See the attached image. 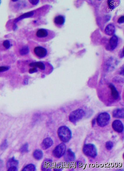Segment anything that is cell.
<instances>
[{
	"mask_svg": "<svg viewBox=\"0 0 124 171\" xmlns=\"http://www.w3.org/2000/svg\"><path fill=\"white\" fill-rule=\"evenodd\" d=\"M56 35L54 31L44 28H37L31 30L27 34L29 39L41 43L50 41L55 37Z\"/></svg>",
	"mask_w": 124,
	"mask_h": 171,
	"instance_id": "6da1fadb",
	"label": "cell"
},
{
	"mask_svg": "<svg viewBox=\"0 0 124 171\" xmlns=\"http://www.w3.org/2000/svg\"><path fill=\"white\" fill-rule=\"evenodd\" d=\"M50 7L49 5H45L33 11L26 13L14 19L13 22L16 24L17 23L25 19L44 16L49 12Z\"/></svg>",
	"mask_w": 124,
	"mask_h": 171,
	"instance_id": "7a4b0ae2",
	"label": "cell"
},
{
	"mask_svg": "<svg viewBox=\"0 0 124 171\" xmlns=\"http://www.w3.org/2000/svg\"><path fill=\"white\" fill-rule=\"evenodd\" d=\"M28 43L29 47L31 48L33 53L37 58L42 59L46 57L48 50L45 46L40 45L31 40H29Z\"/></svg>",
	"mask_w": 124,
	"mask_h": 171,
	"instance_id": "3957f363",
	"label": "cell"
},
{
	"mask_svg": "<svg viewBox=\"0 0 124 171\" xmlns=\"http://www.w3.org/2000/svg\"><path fill=\"white\" fill-rule=\"evenodd\" d=\"M58 136L61 141L63 143L69 142L72 137V132L70 129L66 126L60 127L58 130Z\"/></svg>",
	"mask_w": 124,
	"mask_h": 171,
	"instance_id": "277c9868",
	"label": "cell"
},
{
	"mask_svg": "<svg viewBox=\"0 0 124 171\" xmlns=\"http://www.w3.org/2000/svg\"><path fill=\"white\" fill-rule=\"evenodd\" d=\"M83 152L85 155L88 157L95 158L98 155V151L95 145L88 144L84 145L83 148Z\"/></svg>",
	"mask_w": 124,
	"mask_h": 171,
	"instance_id": "5b68a950",
	"label": "cell"
},
{
	"mask_svg": "<svg viewBox=\"0 0 124 171\" xmlns=\"http://www.w3.org/2000/svg\"><path fill=\"white\" fill-rule=\"evenodd\" d=\"M85 114V112L82 109H79L73 111L69 116V121L73 124H76L82 119Z\"/></svg>",
	"mask_w": 124,
	"mask_h": 171,
	"instance_id": "8992f818",
	"label": "cell"
},
{
	"mask_svg": "<svg viewBox=\"0 0 124 171\" xmlns=\"http://www.w3.org/2000/svg\"><path fill=\"white\" fill-rule=\"evenodd\" d=\"M111 117L107 112H103L99 115L97 119V124L99 126L104 127L107 125L110 121Z\"/></svg>",
	"mask_w": 124,
	"mask_h": 171,
	"instance_id": "52a82bcc",
	"label": "cell"
},
{
	"mask_svg": "<svg viewBox=\"0 0 124 171\" xmlns=\"http://www.w3.org/2000/svg\"><path fill=\"white\" fill-rule=\"evenodd\" d=\"M12 4V9L15 12H19L24 8L29 6V2L26 1H11Z\"/></svg>",
	"mask_w": 124,
	"mask_h": 171,
	"instance_id": "ba28073f",
	"label": "cell"
},
{
	"mask_svg": "<svg viewBox=\"0 0 124 171\" xmlns=\"http://www.w3.org/2000/svg\"><path fill=\"white\" fill-rule=\"evenodd\" d=\"M66 150V146L64 143H62L58 145L53 151V155L55 158H60L64 155Z\"/></svg>",
	"mask_w": 124,
	"mask_h": 171,
	"instance_id": "9c48e42d",
	"label": "cell"
},
{
	"mask_svg": "<svg viewBox=\"0 0 124 171\" xmlns=\"http://www.w3.org/2000/svg\"><path fill=\"white\" fill-rule=\"evenodd\" d=\"M54 23L55 26L58 28L62 27L65 21V17L64 15L58 14L54 18Z\"/></svg>",
	"mask_w": 124,
	"mask_h": 171,
	"instance_id": "30bf717a",
	"label": "cell"
},
{
	"mask_svg": "<svg viewBox=\"0 0 124 171\" xmlns=\"http://www.w3.org/2000/svg\"><path fill=\"white\" fill-rule=\"evenodd\" d=\"M17 45L18 48L19 54L22 56H26L29 54L30 52V48L29 45L25 44L22 42L19 43Z\"/></svg>",
	"mask_w": 124,
	"mask_h": 171,
	"instance_id": "8fae6325",
	"label": "cell"
},
{
	"mask_svg": "<svg viewBox=\"0 0 124 171\" xmlns=\"http://www.w3.org/2000/svg\"><path fill=\"white\" fill-rule=\"evenodd\" d=\"M112 127L115 131L118 133H121L123 131V125L120 120H116L112 122Z\"/></svg>",
	"mask_w": 124,
	"mask_h": 171,
	"instance_id": "7c38bea8",
	"label": "cell"
},
{
	"mask_svg": "<svg viewBox=\"0 0 124 171\" xmlns=\"http://www.w3.org/2000/svg\"><path fill=\"white\" fill-rule=\"evenodd\" d=\"M64 155V159L65 161L72 162L75 160V154L70 149H68Z\"/></svg>",
	"mask_w": 124,
	"mask_h": 171,
	"instance_id": "4fadbf2b",
	"label": "cell"
},
{
	"mask_svg": "<svg viewBox=\"0 0 124 171\" xmlns=\"http://www.w3.org/2000/svg\"><path fill=\"white\" fill-rule=\"evenodd\" d=\"M53 144L54 141L51 138L47 137L43 140L41 146L43 149L45 150L49 148L52 146Z\"/></svg>",
	"mask_w": 124,
	"mask_h": 171,
	"instance_id": "5bb4252c",
	"label": "cell"
},
{
	"mask_svg": "<svg viewBox=\"0 0 124 171\" xmlns=\"http://www.w3.org/2000/svg\"><path fill=\"white\" fill-rule=\"evenodd\" d=\"M29 65L30 67L36 68L42 71H45L46 69V65L44 62H32L29 64Z\"/></svg>",
	"mask_w": 124,
	"mask_h": 171,
	"instance_id": "9a60e30c",
	"label": "cell"
},
{
	"mask_svg": "<svg viewBox=\"0 0 124 171\" xmlns=\"http://www.w3.org/2000/svg\"><path fill=\"white\" fill-rule=\"evenodd\" d=\"M109 44L110 50H114L117 48L118 44V38L117 36L114 35L111 38Z\"/></svg>",
	"mask_w": 124,
	"mask_h": 171,
	"instance_id": "2e32d148",
	"label": "cell"
},
{
	"mask_svg": "<svg viewBox=\"0 0 124 171\" xmlns=\"http://www.w3.org/2000/svg\"><path fill=\"white\" fill-rule=\"evenodd\" d=\"M114 118L123 119L124 118V109L118 108L115 109L112 113Z\"/></svg>",
	"mask_w": 124,
	"mask_h": 171,
	"instance_id": "e0dca14e",
	"label": "cell"
},
{
	"mask_svg": "<svg viewBox=\"0 0 124 171\" xmlns=\"http://www.w3.org/2000/svg\"><path fill=\"white\" fill-rule=\"evenodd\" d=\"M51 160L47 159L45 160L42 163L41 169L42 171H50L51 170Z\"/></svg>",
	"mask_w": 124,
	"mask_h": 171,
	"instance_id": "ac0fdd59",
	"label": "cell"
},
{
	"mask_svg": "<svg viewBox=\"0 0 124 171\" xmlns=\"http://www.w3.org/2000/svg\"><path fill=\"white\" fill-rule=\"evenodd\" d=\"M19 165V161L15 159L14 157H13L8 161L7 163L6 167L8 169L9 168L13 166L18 167Z\"/></svg>",
	"mask_w": 124,
	"mask_h": 171,
	"instance_id": "d6986e66",
	"label": "cell"
},
{
	"mask_svg": "<svg viewBox=\"0 0 124 171\" xmlns=\"http://www.w3.org/2000/svg\"><path fill=\"white\" fill-rule=\"evenodd\" d=\"M33 155L35 160H39L42 159L44 156V154L41 150L36 149L33 153Z\"/></svg>",
	"mask_w": 124,
	"mask_h": 171,
	"instance_id": "ffe728a7",
	"label": "cell"
},
{
	"mask_svg": "<svg viewBox=\"0 0 124 171\" xmlns=\"http://www.w3.org/2000/svg\"><path fill=\"white\" fill-rule=\"evenodd\" d=\"M109 87L111 89V94L113 98L115 100H117L119 97V94L118 92L114 86L113 84H110L109 85Z\"/></svg>",
	"mask_w": 124,
	"mask_h": 171,
	"instance_id": "44dd1931",
	"label": "cell"
},
{
	"mask_svg": "<svg viewBox=\"0 0 124 171\" xmlns=\"http://www.w3.org/2000/svg\"><path fill=\"white\" fill-rule=\"evenodd\" d=\"M115 32V27L114 25L112 24H110L107 25L105 30V33L106 34L111 35L114 34Z\"/></svg>",
	"mask_w": 124,
	"mask_h": 171,
	"instance_id": "7402d4cb",
	"label": "cell"
},
{
	"mask_svg": "<svg viewBox=\"0 0 124 171\" xmlns=\"http://www.w3.org/2000/svg\"><path fill=\"white\" fill-rule=\"evenodd\" d=\"M36 170V166L33 164H29L26 166L22 171H35Z\"/></svg>",
	"mask_w": 124,
	"mask_h": 171,
	"instance_id": "603a6c76",
	"label": "cell"
},
{
	"mask_svg": "<svg viewBox=\"0 0 124 171\" xmlns=\"http://www.w3.org/2000/svg\"><path fill=\"white\" fill-rule=\"evenodd\" d=\"M29 145L27 143L24 144L20 149V152L22 153H24L29 152Z\"/></svg>",
	"mask_w": 124,
	"mask_h": 171,
	"instance_id": "cb8c5ba5",
	"label": "cell"
},
{
	"mask_svg": "<svg viewBox=\"0 0 124 171\" xmlns=\"http://www.w3.org/2000/svg\"><path fill=\"white\" fill-rule=\"evenodd\" d=\"M3 47L6 49H8L11 47L12 45L11 42L9 40H6L2 43Z\"/></svg>",
	"mask_w": 124,
	"mask_h": 171,
	"instance_id": "d4e9b609",
	"label": "cell"
},
{
	"mask_svg": "<svg viewBox=\"0 0 124 171\" xmlns=\"http://www.w3.org/2000/svg\"><path fill=\"white\" fill-rule=\"evenodd\" d=\"M8 146V142L7 140L6 139L5 140L0 146V148L1 150L4 151L7 148Z\"/></svg>",
	"mask_w": 124,
	"mask_h": 171,
	"instance_id": "484cf974",
	"label": "cell"
},
{
	"mask_svg": "<svg viewBox=\"0 0 124 171\" xmlns=\"http://www.w3.org/2000/svg\"><path fill=\"white\" fill-rule=\"evenodd\" d=\"M114 146V144L112 141H109L106 142L105 147L107 150H110L113 148Z\"/></svg>",
	"mask_w": 124,
	"mask_h": 171,
	"instance_id": "4316f807",
	"label": "cell"
},
{
	"mask_svg": "<svg viewBox=\"0 0 124 171\" xmlns=\"http://www.w3.org/2000/svg\"><path fill=\"white\" fill-rule=\"evenodd\" d=\"M107 4L109 7L110 9H114L115 8L116 6V4H115L114 1H111L109 0L107 1Z\"/></svg>",
	"mask_w": 124,
	"mask_h": 171,
	"instance_id": "83f0119b",
	"label": "cell"
},
{
	"mask_svg": "<svg viewBox=\"0 0 124 171\" xmlns=\"http://www.w3.org/2000/svg\"><path fill=\"white\" fill-rule=\"evenodd\" d=\"M30 5V7L36 6L39 3L40 1L38 0H29L28 1Z\"/></svg>",
	"mask_w": 124,
	"mask_h": 171,
	"instance_id": "f1b7e54d",
	"label": "cell"
},
{
	"mask_svg": "<svg viewBox=\"0 0 124 171\" xmlns=\"http://www.w3.org/2000/svg\"><path fill=\"white\" fill-rule=\"evenodd\" d=\"M10 68L9 66H0V72H5V71L8 70Z\"/></svg>",
	"mask_w": 124,
	"mask_h": 171,
	"instance_id": "f546056e",
	"label": "cell"
},
{
	"mask_svg": "<svg viewBox=\"0 0 124 171\" xmlns=\"http://www.w3.org/2000/svg\"><path fill=\"white\" fill-rule=\"evenodd\" d=\"M38 71V70L37 68L33 67L29 69V73L32 74L37 72Z\"/></svg>",
	"mask_w": 124,
	"mask_h": 171,
	"instance_id": "4dcf8cb0",
	"label": "cell"
},
{
	"mask_svg": "<svg viewBox=\"0 0 124 171\" xmlns=\"http://www.w3.org/2000/svg\"><path fill=\"white\" fill-rule=\"evenodd\" d=\"M18 170V167L16 166L11 167L8 169V171H17Z\"/></svg>",
	"mask_w": 124,
	"mask_h": 171,
	"instance_id": "1f68e13d",
	"label": "cell"
},
{
	"mask_svg": "<svg viewBox=\"0 0 124 171\" xmlns=\"http://www.w3.org/2000/svg\"><path fill=\"white\" fill-rule=\"evenodd\" d=\"M118 24H121L124 23V16L121 17L118 20Z\"/></svg>",
	"mask_w": 124,
	"mask_h": 171,
	"instance_id": "d6a6232c",
	"label": "cell"
},
{
	"mask_svg": "<svg viewBox=\"0 0 124 171\" xmlns=\"http://www.w3.org/2000/svg\"><path fill=\"white\" fill-rule=\"evenodd\" d=\"M95 124V119H93L92 121V126L93 127H94Z\"/></svg>",
	"mask_w": 124,
	"mask_h": 171,
	"instance_id": "836d02e7",
	"label": "cell"
},
{
	"mask_svg": "<svg viewBox=\"0 0 124 171\" xmlns=\"http://www.w3.org/2000/svg\"><path fill=\"white\" fill-rule=\"evenodd\" d=\"M1 4V1H0V4Z\"/></svg>",
	"mask_w": 124,
	"mask_h": 171,
	"instance_id": "e575fe53",
	"label": "cell"
}]
</instances>
